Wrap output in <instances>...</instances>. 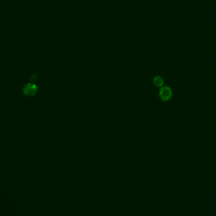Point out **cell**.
Returning <instances> with one entry per match:
<instances>
[{
  "label": "cell",
  "instance_id": "cell-2",
  "mask_svg": "<svg viewBox=\"0 0 216 216\" xmlns=\"http://www.w3.org/2000/svg\"><path fill=\"white\" fill-rule=\"evenodd\" d=\"M37 91V87L34 84H26L23 89L24 94L27 96H33L34 95Z\"/></svg>",
  "mask_w": 216,
  "mask_h": 216
},
{
  "label": "cell",
  "instance_id": "cell-1",
  "mask_svg": "<svg viewBox=\"0 0 216 216\" xmlns=\"http://www.w3.org/2000/svg\"><path fill=\"white\" fill-rule=\"evenodd\" d=\"M159 97L164 102H167L171 99L172 95L171 89L168 86H163L161 87L159 92Z\"/></svg>",
  "mask_w": 216,
  "mask_h": 216
},
{
  "label": "cell",
  "instance_id": "cell-3",
  "mask_svg": "<svg viewBox=\"0 0 216 216\" xmlns=\"http://www.w3.org/2000/svg\"><path fill=\"white\" fill-rule=\"evenodd\" d=\"M153 84L156 87H163V85L164 84L163 78L160 76H155L153 79Z\"/></svg>",
  "mask_w": 216,
  "mask_h": 216
}]
</instances>
